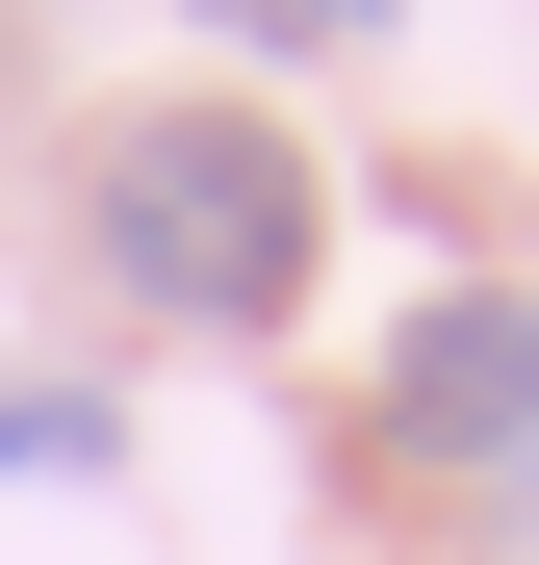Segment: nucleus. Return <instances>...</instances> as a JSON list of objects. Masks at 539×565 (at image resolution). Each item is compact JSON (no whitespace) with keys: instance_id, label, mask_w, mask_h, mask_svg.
<instances>
[{"instance_id":"1","label":"nucleus","mask_w":539,"mask_h":565,"mask_svg":"<svg viewBox=\"0 0 539 565\" xmlns=\"http://www.w3.org/2000/svg\"><path fill=\"white\" fill-rule=\"evenodd\" d=\"M104 257H129V309H180V334H283L309 257H334V180L257 104H129L104 129Z\"/></svg>"},{"instance_id":"2","label":"nucleus","mask_w":539,"mask_h":565,"mask_svg":"<svg viewBox=\"0 0 539 565\" xmlns=\"http://www.w3.org/2000/svg\"><path fill=\"white\" fill-rule=\"evenodd\" d=\"M359 437L386 462H539V282H436L359 386Z\"/></svg>"},{"instance_id":"3","label":"nucleus","mask_w":539,"mask_h":565,"mask_svg":"<svg viewBox=\"0 0 539 565\" xmlns=\"http://www.w3.org/2000/svg\"><path fill=\"white\" fill-rule=\"evenodd\" d=\"M0 462H26V489H77V462H104V412H77V386H0Z\"/></svg>"},{"instance_id":"4","label":"nucleus","mask_w":539,"mask_h":565,"mask_svg":"<svg viewBox=\"0 0 539 565\" xmlns=\"http://www.w3.org/2000/svg\"><path fill=\"white\" fill-rule=\"evenodd\" d=\"M206 26H231V52H359L386 0H206Z\"/></svg>"}]
</instances>
